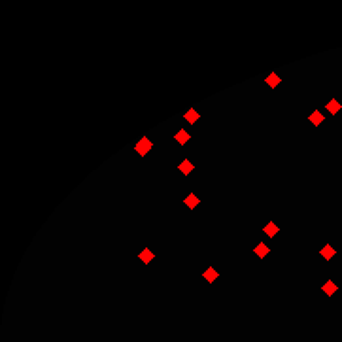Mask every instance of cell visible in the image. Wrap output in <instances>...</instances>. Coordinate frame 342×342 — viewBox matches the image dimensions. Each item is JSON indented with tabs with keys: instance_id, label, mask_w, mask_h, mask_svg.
<instances>
[{
	"instance_id": "obj_13",
	"label": "cell",
	"mask_w": 342,
	"mask_h": 342,
	"mask_svg": "<svg viewBox=\"0 0 342 342\" xmlns=\"http://www.w3.org/2000/svg\"><path fill=\"white\" fill-rule=\"evenodd\" d=\"M149 257H151V253H149V250H146L144 253H142V259H144V261H149Z\"/></svg>"
},
{
	"instance_id": "obj_4",
	"label": "cell",
	"mask_w": 342,
	"mask_h": 342,
	"mask_svg": "<svg viewBox=\"0 0 342 342\" xmlns=\"http://www.w3.org/2000/svg\"><path fill=\"white\" fill-rule=\"evenodd\" d=\"M267 81L270 83V87H276V83H280V78H278L276 74H270V76L267 78Z\"/></svg>"
},
{
	"instance_id": "obj_2",
	"label": "cell",
	"mask_w": 342,
	"mask_h": 342,
	"mask_svg": "<svg viewBox=\"0 0 342 342\" xmlns=\"http://www.w3.org/2000/svg\"><path fill=\"white\" fill-rule=\"evenodd\" d=\"M255 253H257V255H259V257H265V255L268 253V248H267L265 244H259L257 248H255Z\"/></svg>"
},
{
	"instance_id": "obj_14",
	"label": "cell",
	"mask_w": 342,
	"mask_h": 342,
	"mask_svg": "<svg viewBox=\"0 0 342 342\" xmlns=\"http://www.w3.org/2000/svg\"><path fill=\"white\" fill-rule=\"evenodd\" d=\"M325 291H327V293H331V291H334V286H333V283H327V286H325Z\"/></svg>"
},
{
	"instance_id": "obj_5",
	"label": "cell",
	"mask_w": 342,
	"mask_h": 342,
	"mask_svg": "<svg viewBox=\"0 0 342 342\" xmlns=\"http://www.w3.org/2000/svg\"><path fill=\"white\" fill-rule=\"evenodd\" d=\"M180 170L187 174V172H191V170H193V165H191L189 161H185V163H182V165H180Z\"/></svg>"
},
{
	"instance_id": "obj_6",
	"label": "cell",
	"mask_w": 342,
	"mask_h": 342,
	"mask_svg": "<svg viewBox=\"0 0 342 342\" xmlns=\"http://www.w3.org/2000/svg\"><path fill=\"white\" fill-rule=\"evenodd\" d=\"M176 140H178V142H187V140H189V134L185 132V131H180V132L176 134Z\"/></svg>"
},
{
	"instance_id": "obj_9",
	"label": "cell",
	"mask_w": 342,
	"mask_h": 342,
	"mask_svg": "<svg viewBox=\"0 0 342 342\" xmlns=\"http://www.w3.org/2000/svg\"><path fill=\"white\" fill-rule=\"evenodd\" d=\"M185 204H189V208H195V204H197V197H195V195H189L187 198H185Z\"/></svg>"
},
{
	"instance_id": "obj_8",
	"label": "cell",
	"mask_w": 342,
	"mask_h": 342,
	"mask_svg": "<svg viewBox=\"0 0 342 342\" xmlns=\"http://www.w3.org/2000/svg\"><path fill=\"white\" fill-rule=\"evenodd\" d=\"M185 117H187V121H191V123H195L198 116H197V112H195V110H189L187 113H185Z\"/></svg>"
},
{
	"instance_id": "obj_1",
	"label": "cell",
	"mask_w": 342,
	"mask_h": 342,
	"mask_svg": "<svg viewBox=\"0 0 342 342\" xmlns=\"http://www.w3.org/2000/svg\"><path fill=\"white\" fill-rule=\"evenodd\" d=\"M149 147H151V144H149V140H147V138H142V140L138 142V146H136V151H140L142 155H144V153L147 151Z\"/></svg>"
},
{
	"instance_id": "obj_12",
	"label": "cell",
	"mask_w": 342,
	"mask_h": 342,
	"mask_svg": "<svg viewBox=\"0 0 342 342\" xmlns=\"http://www.w3.org/2000/svg\"><path fill=\"white\" fill-rule=\"evenodd\" d=\"M217 276V272H214V270H208V272H206V278H208V280H212V278H216Z\"/></svg>"
},
{
	"instance_id": "obj_10",
	"label": "cell",
	"mask_w": 342,
	"mask_h": 342,
	"mask_svg": "<svg viewBox=\"0 0 342 342\" xmlns=\"http://www.w3.org/2000/svg\"><path fill=\"white\" fill-rule=\"evenodd\" d=\"M327 108H329V112H337V110H340V104L334 102V100H331L329 104H327Z\"/></svg>"
},
{
	"instance_id": "obj_3",
	"label": "cell",
	"mask_w": 342,
	"mask_h": 342,
	"mask_svg": "<svg viewBox=\"0 0 342 342\" xmlns=\"http://www.w3.org/2000/svg\"><path fill=\"white\" fill-rule=\"evenodd\" d=\"M310 121L318 125V123H321V121H323V116H321L319 112H314V113H312V117H310Z\"/></svg>"
},
{
	"instance_id": "obj_11",
	"label": "cell",
	"mask_w": 342,
	"mask_h": 342,
	"mask_svg": "<svg viewBox=\"0 0 342 342\" xmlns=\"http://www.w3.org/2000/svg\"><path fill=\"white\" fill-rule=\"evenodd\" d=\"M265 231H267L268 234H276V233H278V227H274L272 223H270V225H267V229H265Z\"/></svg>"
},
{
	"instance_id": "obj_7",
	"label": "cell",
	"mask_w": 342,
	"mask_h": 342,
	"mask_svg": "<svg viewBox=\"0 0 342 342\" xmlns=\"http://www.w3.org/2000/svg\"><path fill=\"white\" fill-rule=\"evenodd\" d=\"M321 253H323V257H325V259H329V257H333V255H334V250H333L331 246H325Z\"/></svg>"
}]
</instances>
